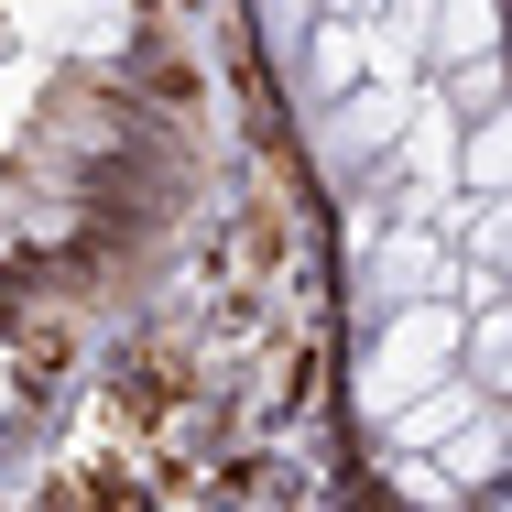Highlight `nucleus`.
I'll return each mask as SVG.
<instances>
[{"instance_id": "0eeeda50", "label": "nucleus", "mask_w": 512, "mask_h": 512, "mask_svg": "<svg viewBox=\"0 0 512 512\" xmlns=\"http://www.w3.org/2000/svg\"><path fill=\"white\" fill-rule=\"evenodd\" d=\"M458 186L469 197H502L512 186V120L491 109V120H458Z\"/></svg>"}, {"instance_id": "1a4fd4ad", "label": "nucleus", "mask_w": 512, "mask_h": 512, "mask_svg": "<svg viewBox=\"0 0 512 512\" xmlns=\"http://www.w3.org/2000/svg\"><path fill=\"white\" fill-rule=\"evenodd\" d=\"M262 33H273V55L295 66V44H306V0H262Z\"/></svg>"}, {"instance_id": "7ed1b4c3", "label": "nucleus", "mask_w": 512, "mask_h": 512, "mask_svg": "<svg viewBox=\"0 0 512 512\" xmlns=\"http://www.w3.org/2000/svg\"><path fill=\"white\" fill-rule=\"evenodd\" d=\"M414 88H382V77H360V88H338V99H316V164L349 186L371 153H393V131H404Z\"/></svg>"}, {"instance_id": "20e7f679", "label": "nucleus", "mask_w": 512, "mask_h": 512, "mask_svg": "<svg viewBox=\"0 0 512 512\" xmlns=\"http://www.w3.org/2000/svg\"><path fill=\"white\" fill-rule=\"evenodd\" d=\"M295 77H306V99H338V88H360L371 66H360V22H306V44H295Z\"/></svg>"}, {"instance_id": "423d86ee", "label": "nucleus", "mask_w": 512, "mask_h": 512, "mask_svg": "<svg viewBox=\"0 0 512 512\" xmlns=\"http://www.w3.org/2000/svg\"><path fill=\"white\" fill-rule=\"evenodd\" d=\"M436 458H447V469H458L469 491H491V480H502V458H512V425H502V404H480L469 425H458V436H447V447H436Z\"/></svg>"}, {"instance_id": "f03ea898", "label": "nucleus", "mask_w": 512, "mask_h": 512, "mask_svg": "<svg viewBox=\"0 0 512 512\" xmlns=\"http://www.w3.org/2000/svg\"><path fill=\"white\" fill-rule=\"evenodd\" d=\"M414 295H458V240H447V229H414V218H393V229L360 251L349 306L382 316V306H414Z\"/></svg>"}, {"instance_id": "6e6552de", "label": "nucleus", "mask_w": 512, "mask_h": 512, "mask_svg": "<svg viewBox=\"0 0 512 512\" xmlns=\"http://www.w3.org/2000/svg\"><path fill=\"white\" fill-rule=\"evenodd\" d=\"M425 88L458 109V120H491V109L512 99V77H502V55H458V66H425Z\"/></svg>"}, {"instance_id": "f257e3e1", "label": "nucleus", "mask_w": 512, "mask_h": 512, "mask_svg": "<svg viewBox=\"0 0 512 512\" xmlns=\"http://www.w3.org/2000/svg\"><path fill=\"white\" fill-rule=\"evenodd\" d=\"M458 327H469L458 295L382 306V316H371V360H360V382H349V414H360V425H382V414L414 404L425 382H447V371H458Z\"/></svg>"}, {"instance_id": "39448f33", "label": "nucleus", "mask_w": 512, "mask_h": 512, "mask_svg": "<svg viewBox=\"0 0 512 512\" xmlns=\"http://www.w3.org/2000/svg\"><path fill=\"white\" fill-rule=\"evenodd\" d=\"M491 44H502V0H425V66H458Z\"/></svg>"}]
</instances>
